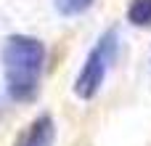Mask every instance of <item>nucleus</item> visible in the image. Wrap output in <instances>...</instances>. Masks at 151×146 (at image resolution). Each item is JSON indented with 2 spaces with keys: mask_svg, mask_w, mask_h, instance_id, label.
Here are the masks:
<instances>
[{
  "mask_svg": "<svg viewBox=\"0 0 151 146\" xmlns=\"http://www.w3.org/2000/svg\"><path fill=\"white\" fill-rule=\"evenodd\" d=\"M53 136H56V125L50 114H40L19 138L16 146H53Z\"/></svg>",
  "mask_w": 151,
  "mask_h": 146,
  "instance_id": "obj_3",
  "label": "nucleus"
},
{
  "mask_svg": "<svg viewBox=\"0 0 151 146\" xmlns=\"http://www.w3.org/2000/svg\"><path fill=\"white\" fill-rule=\"evenodd\" d=\"M117 45H119L117 29H106L98 37V43L90 48L82 69H80L77 80H74V96L77 98H82V101L96 98V93L101 90V85L106 80V72H109V66H111V61L117 56Z\"/></svg>",
  "mask_w": 151,
  "mask_h": 146,
  "instance_id": "obj_2",
  "label": "nucleus"
},
{
  "mask_svg": "<svg viewBox=\"0 0 151 146\" xmlns=\"http://www.w3.org/2000/svg\"><path fill=\"white\" fill-rule=\"evenodd\" d=\"M93 5V0H56V11L61 16H80Z\"/></svg>",
  "mask_w": 151,
  "mask_h": 146,
  "instance_id": "obj_5",
  "label": "nucleus"
},
{
  "mask_svg": "<svg viewBox=\"0 0 151 146\" xmlns=\"http://www.w3.org/2000/svg\"><path fill=\"white\" fill-rule=\"evenodd\" d=\"M127 21L138 29H151V0H130Z\"/></svg>",
  "mask_w": 151,
  "mask_h": 146,
  "instance_id": "obj_4",
  "label": "nucleus"
},
{
  "mask_svg": "<svg viewBox=\"0 0 151 146\" xmlns=\"http://www.w3.org/2000/svg\"><path fill=\"white\" fill-rule=\"evenodd\" d=\"M45 64V48L37 37L11 35L3 43V72L8 96L19 104H29L40 90V74Z\"/></svg>",
  "mask_w": 151,
  "mask_h": 146,
  "instance_id": "obj_1",
  "label": "nucleus"
}]
</instances>
